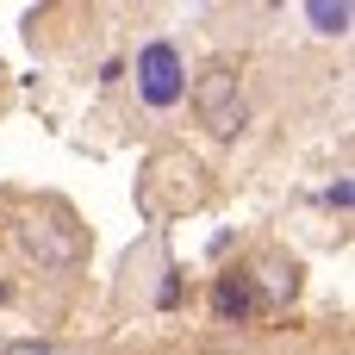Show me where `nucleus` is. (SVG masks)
Masks as SVG:
<instances>
[{
	"mask_svg": "<svg viewBox=\"0 0 355 355\" xmlns=\"http://www.w3.org/2000/svg\"><path fill=\"white\" fill-rule=\"evenodd\" d=\"M193 112H200V125H206L212 137L243 131V81H237V69L212 62V69L193 81Z\"/></svg>",
	"mask_w": 355,
	"mask_h": 355,
	"instance_id": "nucleus-1",
	"label": "nucleus"
},
{
	"mask_svg": "<svg viewBox=\"0 0 355 355\" xmlns=\"http://www.w3.org/2000/svg\"><path fill=\"white\" fill-rule=\"evenodd\" d=\"M137 94H144V106H156V112H168V106L187 94V62H181V50H175L168 37H156V44L137 50Z\"/></svg>",
	"mask_w": 355,
	"mask_h": 355,
	"instance_id": "nucleus-2",
	"label": "nucleus"
},
{
	"mask_svg": "<svg viewBox=\"0 0 355 355\" xmlns=\"http://www.w3.org/2000/svg\"><path fill=\"white\" fill-rule=\"evenodd\" d=\"M12 237H19V250H25L37 268H69V262H81L75 225H62V218H50V212H25Z\"/></svg>",
	"mask_w": 355,
	"mask_h": 355,
	"instance_id": "nucleus-3",
	"label": "nucleus"
},
{
	"mask_svg": "<svg viewBox=\"0 0 355 355\" xmlns=\"http://www.w3.org/2000/svg\"><path fill=\"white\" fill-rule=\"evenodd\" d=\"M212 306H218V318H250L256 312V275H225L212 287Z\"/></svg>",
	"mask_w": 355,
	"mask_h": 355,
	"instance_id": "nucleus-4",
	"label": "nucleus"
},
{
	"mask_svg": "<svg viewBox=\"0 0 355 355\" xmlns=\"http://www.w3.org/2000/svg\"><path fill=\"white\" fill-rule=\"evenodd\" d=\"M306 19H312V31H349V0H312L306 6Z\"/></svg>",
	"mask_w": 355,
	"mask_h": 355,
	"instance_id": "nucleus-5",
	"label": "nucleus"
},
{
	"mask_svg": "<svg viewBox=\"0 0 355 355\" xmlns=\"http://www.w3.org/2000/svg\"><path fill=\"white\" fill-rule=\"evenodd\" d=\"M262 287H268V300H287V293H293V268L268 262V268H262Z\"/></svg>",
	"mask_w": 355,
	"mask_h": 355,
	"instance_id": "nucleus-6",
	"label": "nucleus"
},
{
	"mask_svg": "<svg viewBox=\"0 0 355 355\" xmlns=\"http://www.w3.org/2000/svg\"><path fill=\"white\" fill-rule=\"evenodd\" d=\"M0 355H56L50 343H12V349H0Z\"/></svg>",
	"mask_w": 355,
	"mask_h": 355,
	"instance_id": "nucleus-7",
	"label": "nucleus"
},
{
	"mask_svg": "<svg viewBox=\"0 0 355 355\" xmlns=\"http://www.w3.org/2000/svg\"><path fill=\"white\" fill-rule=\"evenodd\" d=\"M0 293H6V287H0Z\"/></svg>",
	"mask_w": 355,
	"mask_h": 355,
	"instance_id": "nucleus-8",
	"label": "nucleus"
}]
</instances>
